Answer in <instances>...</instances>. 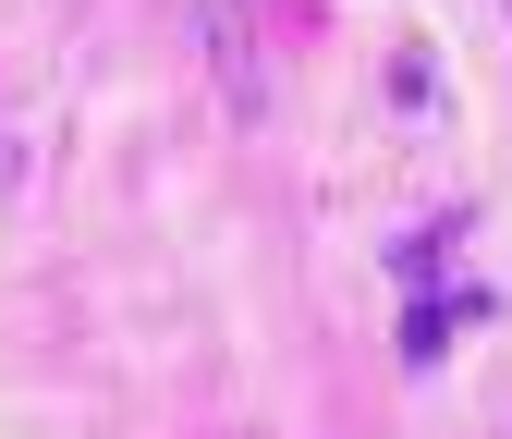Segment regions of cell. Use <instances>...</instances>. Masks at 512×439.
<instances>
[]
</instances>
